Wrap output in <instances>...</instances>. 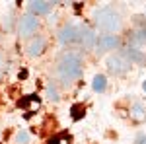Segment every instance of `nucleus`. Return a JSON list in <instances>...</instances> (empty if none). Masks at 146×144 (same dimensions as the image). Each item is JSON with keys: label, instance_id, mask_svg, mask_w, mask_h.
Returning <instances> with one entry per match:
<instances>
[{"label": "nucleus", "instance_id": "1", "mask_svg": "<svg viewBox=\"0 0 146 144\" xmlns=\"http://www.w3.org/2000/svg\"><path fill=\"white\" fill-rule=\"evenodd\" d=\"M55 74L62 84H74L76 80L82 78L84 74V58L76 51H66L64 55H60V58L56 60Z\"/></svg>", "mask_w": 146, "mask_h": 144}, {"label": "nucleus", "instance_id": "2", "mask_svg": "<svg viewBox=\"0 0 146 144\" xmlns=\"http://www.w3.org/2000/svg\"><path fill=\"white\" fill-rule=\"evenodd\" d=\"M94 22H96V25L100 27L103 33H107V35H115L121 29V25H123L121 14L115 8H111V6H103L100 10H96Z\"/></svg>", "mask_w": 146, "mask_h": 144}, {"label": "nucleus", "instance_id": "3", "mask_svg": "<svg viewBox=\"0 0 146 144\" xmlns=\"http://www.w3.org/2000/svg\"><path fill=\"white\" fill-rule=\"evenodd\" d=\"M131 60H129V56L125 55V51H119V53H115V55H111L109 58H107V70L111 72V74H115V76H121V74H125L129 68H131Z\"/></svg>", "mask_w": 146, "mask_h": 144}, {"label": "nucleus", "instance_id": "4", "mask_svg": "<svg viewBox=\"0 0 146 144\" xmlns=\"http://www.w3.org/2000/svg\"><path fill=\"white\" fill-rule=\"evenodd\" d=\"M39 29V20L37 16H31V14H23L22 18L18 20V33L23 39H29L31 35L37 33Z\"/></svg>", "mask_w": 146, "mask_h": 144}, {"label": "nucleus", "instance_id": "5", "mask_svg": "<svg viewBox=\"0 0 146 144\" xmlns=\"http://www.w3.org/2000/svg\"><path fill=\"white\" fill-rule=\"evenodd\" d=\"M78 45L84 47L86 51L96 49V45H98V35H96V31L92 27H88V25H80L78 27Z\"/></svg>", "mask_w": 146, "mask_h": 144}, {"label": "nucleus", "instance_id": "6", "mask_svg": "<svg viewBox=\"0 0 146 144\" xmlns=\"http://www.w3.org/2000/svg\"><path fill=\"white\" fill-rule=\"evenodd\" d=\"M56 39H58V43H62V45L78 43V25H72V23L62 25L58 29V33H56Z\"/></svg>", "mask_w": 146, "mask_h": 144}, {"label": "nucleus", "instance_id": "7", "mask_svg": "<svg viewBox=\"0 0 146 144\" xmlns=\"http://www.w3.org/2000/svg\"><path fill=\"white\" fill-rule=\"evenodd\" d=\"M53 6H55V2H51V0H31V2H27V10L31 16H45L53 10Z\"/></svg>", "mask_w": 146, "mask_h": 144}, {"label": "nucleus", "instance_id": "8", "mask_svg": "<svg viewBox=\"0 0 146 144\" xmlns=\"http://www.w3.org/2000/svg\"><path fill=\"white\" fill-rule=\"evenodd\" d=\"M119 47V37L117 35H100L98 37V45H96V51L98 53H107V51H115Z\"/></svg>", "mask_w": 146, "mask_h": 144}, {"label": "nucleus", "instance_id": "9", "mask_svg": "<svg viewBox=\"0 0 146 144\" xmlns=\"http://www.w3.org/2000/svg\"><path fill=\"white\" fill-rule=\"evenodd\" d=\"M45 47H47L45 39L39 35V37H33V39L27 43L25 51H27V55H29V56H41L43 53H45Z\"/></svg>", "mask_w": 146, "mask_h": 144}, {"label": "nucleus", "instance_id": "10", "mask_svg": "<svg viewBox=\"0 0 146 144\" xmlns=\"http://www.w3.org/2000/svg\"><path fill=\"white\" fill-rule=\"evenodd\" d=\"M125 55L129 56V60L135 62V64H144L146 62V53L140 51V47H127L125 49Z\"/></svg>", "mask_w": 146, "mask_h": 144}, {"label": "nucleus", "instance_id": "11", "mask_svg": "<svg viewBox=\"0 0 146 144\" xmlns=\"http://www.w3.org/2000/svg\"><path fill=\"white\" fill-rule=\"evenodd\" d=\"M129 113H131V119L135 123H142L146 119V107L140 101H135V103L131 105V111H129Z\"/></svg>", "mask_w": 146, "mask_h": 144}, {"label": "nucleus", "instance_id": "12", "mask_svg": "<svg viewBox=\"0 0 146 144\" xmlns=\"http://www.w3.org/2000/svg\"><path fill=\"white\" fill-rule=\"evenodd\" d=\"M92 88H94V92H98V94H103L105 88H107V78H105V74H96L94 76V82H92Z\"/></svg>", "mask_w": 146, "mask_h": 144}, {"label": "nucleus", "instance_id": "13", "mask_svg": "<svg viewBox=\"0 0 146 144\" xmlns=\"http://www.w3.org/2000/svg\"><path fill=\"white\" fill-rule=\"evenodd\" d=\"M45 96H47V100L51 101V103H58V101H60V94H58V88H56L53 82H49V84H47V88H45Z\"/></svg>", "mask_w": 146, "mask_h": 144}, {"label": "nucleus", "instance_id": "14", "mask_svg": "<svg viewBox=\"0 0 146 144\" xmlns=\"http://www.w3.org/2000/svg\"><path fill=\"white\" fill-rule=\"evenodd\" d=\"M70 115H72L74 121L84 119V115H86V107H84V103H74V105L70 107Z\"/></svg>", "mask_w": 146, "mask_h": 144}, {"label": "nucleus", "instance_id": "15", "mask_svg": "<svg viewBox=\"0 0 146 144\" xmlns=\"http://www.w3.org/2000/svg\"><path fill=\"white\" fill-rule=\"evenodd\" d=\"M27 103H29V111L37 109V107H39V98H37V96H27L25 100L20 101V107H25Z\"/></svg>", "mask_w": 146, "mask_h": 144}, {"label": "nucleus", "instance_id": "16", "mask_svg": "<svg viewBox=\"0 0 146 144\" xmlns=\"http://www.w3.org/2000/svg\"><path fill=\"white\" fill-rule=\"evenodd\" d=\"M49 144H72V138H70V134L60 133V134H56V136H53L49 140Z\"/></svg>", "mask_w": 146, "mask_h": 144}, {"label": "nucleus", "instance_id": "17", "mask_svg": "<svg viewBox=\"0 0 146 144\" xmlns=\"http://www.w3.org/2000/svg\"><path fill=\"white\" fill-rule=\"evenodd\" d=\"M14 142H16V144H29V133H27V131H23V129H20V131L16 133Z\"/></svg>", "mask_w": 146, "mask_h": 144}, {"label": "nucleus", "instance_id": "18", "mask_svg": "<svg viewBox=\"0 0 146 144\" xmlns=\"http://www.w3.org/2000/svg\"><path fill=\"white\" fill-rule=\"evenodd\" d=\"M135 144H146V134H144V133H140L138 136H136Z\"/></svg>", "mask_w": 146, "mask_h": 144}, {"label": "nucleus", "instance_id": "19", "mask_svg": "<svg viewBox=\"0 0 146 144\" xmlns=\"http://www.w3.org/2000/svg\"><path fill=\"white\" fill-rule=\"evenodd\" d=\"M18 76H20V80L27 78V70H25V68H23V70H20V74H18Z\"/></svg>", "mask_w": 146, "mask_h": 144}, {"label": "nucleus", "instance_id": "20", "mask_svg": "<svg viewBox=\"0 0 146 144\" xmlns=\"http://www.w3.org/2000/svg\"><path fill=\"white\" fill-rule=\"evenodd\" d=\"M142 90H144V92H146V82H144V84H142Z\"/></svg>", "mask_w": 146, "mask_h": 144}]
</instances>
